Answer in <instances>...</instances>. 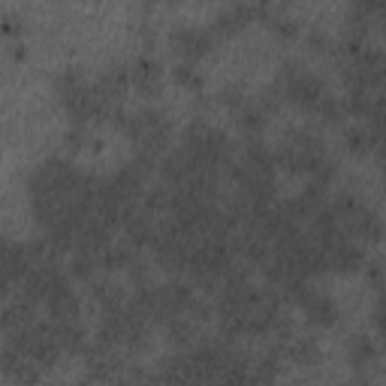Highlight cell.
<instances>
[{"label": "cell", "instance_id": "1", "mask_svg": "<svg viewBox=\"0 0 386 386\" xmlns=\"http://www.w3.org/2000/svg\"><path fill=\"white\" fill-rule=\"evenodd\" d=\"M172 45H176V52L181 54V58L199 61L202 54L211 52L215 33L202 31V27H178V31H172Z\"/></svg>", "mask_w": 386, "mask_h": 386}, {"label": "cell", "instance_id": "2", "mask_svg": "<svg viewBox=\"0 0 386 386\" xmlns=\"http://www.w3.org/2000/svg\"><path fill=\"white\" fill-rule=\"evenodd\" d=\"M302 308H305L308 320L314 323L317 329H332L338 323V305L329 296H323V293H314L308 290V296L302 299Z\"/></svg>", "mask_w": 386, "mask_h": 386}, {"label": "cell", "instance_id": "3", "mask_svg": "<svg viewBox=\"0 0 386 386\" xmlns=\"http://www.w3.org/2000/svg\"><path fill=\"white\" fill-rule=\"evenodd\" d=\"M130 76L136 82V88L145 91V94H157V91H160V67L151 58H139V61H136L133 70H130Z\"/></svg>", "mask_w": 386, "mask_h": 386}, {"label": "cell", "instance_id": "4", "mask_svg": "<svg viewBox=\"0 0 386 386\" xmlns=\"http://www.w3.org/2000/svg\"><path fill=\"white\" fill-rule=\"evenodd\" d=\"M374 360H378V347H374V341L369 335H353L350 341V365H371Z\"/></svg>", "mask_w": 386, "mask_h": 386}, {"label": "cell", "instance_id": "5", "mask_svg": "<svg viewBox=\"0 0 386 386\" xmlns=\"http://www.w3.org/2000/svg\"><path fill=\"white\" fill-rule=\"evenodd\" d=\"M290 356L296 360L299 365H314L320 360V350H317V344L314 341H296L290 347Z\"/></svg>", "mask_w": 386, "mask_h": 386}, {"label": "cell", "instance_id": "6", "mask_svg": "<svg viewBox=\"0 0 386 386\" xmlns=\"http://www.w3.org/2000/svg\"><path fill=\"white\" fill-rule=\"evenodd\" d=\"M344 142H347V148H350V151H356V154L369 151L371 145H374V139H371V130H362V127H353V130H347Z\"/></svg>", "mask_w": 386, "mask_h": 386}, {"label": "cell", "instance_id": "7", "mask_svg": "<svg viewBox=\"0 0 386 386\" xmlns=\"http://www.w3.org/2000/svg\"><path fill=\"white\" fill-rule=\"evenodd\" d=\"M176 82L178 85H185V88H202V79H199V72L193 70V61H187V63H178L176 67Z\"/></svg>", "mask_w": 386, "mask_h": 386}, {"label": "cell", "instance_id": "8", "mask_svg": "<svg viewBox=\"0 0 386 386\" xmlns=\"http://www.w3.org/2000/svg\"><path fill=\"white\" fill-rule=\"evenodd\" d=\"M380 335H383V338H386V326H380Z\"/></svg>", "mask_w": 386, "mask_h": 386}]
</instances>
